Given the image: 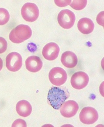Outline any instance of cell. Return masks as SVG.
Returning a JSON list of instances; mask_svg holds the SVG:
<instances>
[{
	"mask_svg": "<svg viewBox=\"0 0 104 127\" xmlns=\"http://www.w3.org/2000/svg\"><path fill=\"white\" fill-rule=\"evenodd\" d=\"M69 96V92L66 88L53 87L49 91L47 99L53 109L58 110Z\"/></svg>",
	"mask_w": 104,
	"mask_h": 127,
	"instance_id": "cell-1",
	"label": "cell"
},
{
	"mask_svg": "<svg viewBox=\"0 0 104 127\" xmlns=\"http://www.w3.org/2000/svg\"><path fill=\"white\" fill-rule=\"evenodd\" d=\"M32 31L28 26L21 24L13 29L9 34V38L13 43L20 44L30 38Z\"/></svg>",
	"mask_w": 104,
	"mask_h": 127,
	"instance_id": "cell-2",
	"label": "cell"
},
{
	"mask_svg": "<svg viewBox=\"0 0 104 127\" xmlns=\"http://www.w3.org/2000/svg\"><path fill=\"white\" fill-rule=\"evenodd\" d=\"M23 18L29 22H33L37 19L39 14L38 7L32 3H27L24 4L21 9Z\"/></svg>",
	"mask_w": 104,
	"mask_h": 127,
	"instance_id": "cell-3",
	"label": "cell"
},
{
	"mask_svg": "<svg viewBox=\"0 0 104 127\" xmlns=\"http://www.w3.org/2000/svg\"><path fill=\"white\" fill-rule=\"evenodd\" d=\"M50 81L53 85L60 86L66 83L67 75L66 71L61 67H56L50 70L49 74Z\"/></svg>",
	"mask_w": 104,
	"mask_h": 127,
	"instance_id": "cell-4",
	"label": "cell"
},
{
	"mask_svg": "<svg viewBox=\"0 0 104 127\" xmlns=\"http://www.w3.org/2000/svg\"><path fill=\"white\" fill-rule=\"evenodd\" d=\"M57 20L61 26L63 28L68 29L73 26L76 17L72 11L68 9H64L59 13Z\"/></svg>",
	"mask_w": 104,
	"mask_h": 127,
	"instance_id": "cell-5",
	"label": "cell"
},
{
	"mask_svg": "<svg viewBox=\"0 0 104 127\" xmlns=\"http://www.w3.org/2000/svg\"><path fill=\"white\" fill-rule=\"evenodd\" d=\"M22 65V58L19 53L13 52L7 56L6 58V66L10 71H18L21 68Z\"/></svg>",
	"mask_w": 104,
	"mask_h": 127,
	"instance_id": "cell-6",
	"label": "cell"
},
{
	"mask_svg": "<svg viewBox=\"0 0 104 127\" xmlns=\"http://www.w3.org/2000/svg\"><path fill=\"white\" fill-rule=\"evenodd\" d=\"M99 115L97 111L91 107H86L82 109L79 115L81 122L86 125H92L97 122Z\"/></svg>",
	"mask_w": 104,
	"mask_h": 127,
	"instance_id": "cell-7",
	"label": "cell"
},
{
	"mask_svg": "<svg viewBox=\"0 0 104 127\" xmlns=\"http://www.w3.org/2000/svg\"><path fill=\"white\" fill-rule=\"evenodd\" d=\"M89 81L88 75L84 72L79 71L75 73L72 75L71 83L74 88L80 90L87 86Z\"/></svg>",
	"mask_w": 104,
	"mask_h": 127,
	"instance_id": "cell-8",
	"label": "cell"
},
{
	"mask_svg": "<svg viewBox=\"0 0 104 127\" xmlns=\"http://www.w3.org/2000/svg\"><path fill=\"white\" fill-rule=\"evenodd\" d=\"M61 107V114L62 116L66 118L74 116L79 109L78 104L73 100H69L64 102Z\"/></svg>",
	"mask_w": 104,
	"mask_h": 127,
	"instance_id": "cell-9",
	"label": "cell"
},
{
	"mask_svg": "<svg viewBox=\"0 0 104 127\" xmlns=\"http://www.w3.org/2000/svg\"><path fill=\"white\" fill-rule=\"evenodd\" d=\"M60 49L56 43H49L44 46L42 50V53L44 58L49 61L55 60L58 57Z\"/></svg>",
	"mask_w": 104,
	"mask_h": 127,
	"instance_id": "cell-10",
	"label": "cell"
},
{
	"mask_svg": "<svg viewBox=\"0 0 104 127\" xmlns=\"http://www.w3.org/2000/svg\"><path fill=\"white\" fill-rule=\"evenodd\" d=\"M25 65L26 68L29 71L36 73L41 70L43 66V63L40 57L31 56L26 60Z\"/></svg>",
	"mask_w": 104,
	"mask_h": 127,
	"instance_id": "cell-11",
	"label": "cell"
},
{
	"mask_svg": "<svg viewBox=\"0 0 104 127\" xmlns=\"http://www.w3.org/2000/svg\"><path fill=\"white\" fill-rule=\"evenodd\" d=\"M61 61L63 65L69 68L75 67L78 63L76 55L70 51H67L63 53L62 55Z\"/></svg>",
	"mask_w": 104,
	"mask_h": 127,
	"instance_id": "cell-12",
	"label": "cell"
},
{
	"mask_svg": "<svg viewBox=\"0 0 104 127\" xmlns=\"http://www.w3.org/2000/svg\"><path fill=\"white\" fill-rule=\"evenodd\" d=\"M94 24L91 20L88 18H83L79 20L78 24L79 31L84 34H89L93 31Z\"/></svg>",
	"mask_w": 104,
	"mask_h": 127,
	"instance_id": "cell-13",
	"label": "cell"
},
{
	"mask_svg": "<svg viewBox=\"0 0 104 127\" xmlns=\"http://www.w3.org/2000/svg\"><path fill=\"white\" fill-rule=\"evenodd\" d=\"M16 109L18 114L23 117L29 116L32 111V107L29 102L24 100H20L17 103Z\"/></svg>",
	"mask_w": 104,
	"mask_h": 127,
	"instance_id": "cell-14",
	"label": "cell"
},
{
	"mask_svg": "<svg viewBox=\"0 0 104 127\" xmlns=\"http://www.w3.org/2000/svg\"><path fill=\"white\" fill-rule=\"evenodd\" d=\"M10 15L6 9L0 8V25H3L9 21Z\"/></svg>",
	"mask_w": 104,
	"mask_h": 127,
	"instance_id": "cell-15",
	"label": "cell"
},
{
	"mask_svg": "<svg viewBox=\"0 0 104 127\" xmlns=\"http://www.w3.org/2000/svg\"><path fill=\"white\" fill-rule=\"evenodd\" d=\"M87 3V1L86 0H73L70 5L74 9L81 10L86 7Z\"/></svg>",
	"mask_w": 104,
	"mask_h": 127,
	"instance_id": "cell-16",
	"label": "cell"
},
{
	"mask_svg": "<svg viewBox=\"0 0 104 127\" xmlns=\"http://www.w3.org/2000/svg\"><path fill=\"white\" fill-rule=\"evenodd\" d=\"M7 47V43L3 37H0V54L5 52Z\"/></svg>",
	"mask_w": 104,
	"mask_h": 127,
	"instance_id": "cell-17",
	"label": "cell"
},
{
	"mask_svg": "<svg viewBox=\"0 0 104 127\" xmlns=\"http://www.w3.org/2000/svg\"><path fill=\"white\" fill-rule=\"evenodd\" d=\"M12 127H27V124L23 120L19 119L16 120L13 122Z\"/></svg>",
	"mask_w": 104,
	"mask_h": 127,
	"instance_id": "cell-18",
	"label": "cell"
},
{
	"mask_svg": "<svg viewBox=\"0 0 104 127\" xmlns=\"http://www.w3.org/2000/svg\"><path fill=\"white\" fill-rule=\"evenodd\" d=\"M56 5L59 7H63L70 5L71 0H55Z\"/></svg>",
	"mask_w": 104,
	"mask_h": 127,
	"instance_id": "cell-19",
	"label": "cell"
},
{
	"mask_svg": "<svg viewBox=\"0 0 104 127\" xmlns=\"http://www.w3.org/2000/svg\"><path fill=\"white\" fill-rule=\"evenodd\" d=\"M104 11L100 12L98 14L97 17V20L98 24L101 26L104 27Z\"/></svg>",
	"mask_w": 104,
	"mask_h": 127,
	"instance_id": "cell-20",
	"label": "cell"
},
{
	"mask_svg": "<svg viewBox=\"0 0 104 127\" xmlns=\"http://www.w3.org/2000/svg\"><path fill=\"white\" fill-rule=\"evenodd\" d=\"M3 61L2 59L0 57V71L2 70L3 67Z\"/></svg>",
	"mask_w": 104,
	"mask_h": 127,
	"instance_id": "cell-21",
	"label": "cell"
}]
</instances>
